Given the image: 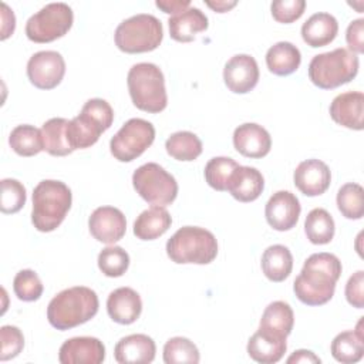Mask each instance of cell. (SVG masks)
Masks as SVG:
<instances>
[{
  "label": "cell",
  "mask_w": 364,
  "mask_h": 364,
  "mask_svg": "<svg viewBox=\"0 0 364 364\" xmlns=\"http://www.w3.org/2000/svg\"><path fill=\"white\" fill-rule=\"evenodd\" d=\"M341 262L333 253H313L293 283L296 297L307 306H321L331 300L341 276Z\"/></svg>",
  "instance_id": "obj_1"
},
{
  "label": "cell",
  "mask_w": 364,
  "mask_h": 364,
  "mask_svg": "<svg viewBox=\"0 0 364 364\" xmlns=\"http://www.w3.org/2000/svg\"><path fill=\"white\" fill-rule=\"evenodd\" d=\"M97 293L85 286H74L60 291L47 307L48 323L57 330H70L91 320L98 311Z\"/></svg>",
  "instance_id": "obj_2"
},
{
  "label": "cell",
  "mask_w": 364,
  "mask_h": 364,
  "mask_svg": "<svg viewBox=\"0 0 364 364\" xmlns=\"http://www.w3.org/2000/svg\"><path fill=\"white\" fill-rule=\"evenodd\" d=\"M71 189L61 181L44 179L33 191L31 222L38 232H53L71 208Z\"/></svg>",
  "instance_id": "obj_3"
},
{
  "label": "cell",
  "mask_w": 364,
  "mask_h": 364,
  "mask_svg": "<svg viewBox=\"0 0 364 364\" xmlns=\"http://www.w3.org/2000/svg\"><path fill=\"white\" fill-rule=\"evenodd\" d=\"M128 91L134 105L145 112L156 114L166 108L168 95L164 73L156 64H134L127 77Z\"/></svg>",
  "instance_id": "obj_4"
},
{
  "label": "cell",
  "mask_w": 364,
  "mask_h": 364,
  "mask_svg": "<svg viewBox=\"0 0 364 364\" xmlns=\"http://www.w3.org/2000/svg\"><path fill=\"white\" fill-rule=\"evenodd\" d=\"M166 255L178 264H208L218 255V240L205 228L183 226L168 239Z\"/></svg>",
  "instance_id": "obj_5"
},
{
  "label": "cell",
  "mask_w": 364,
  "mask_h": 364,
  "mask_svg": "<svg viewBox=\"0 0 364 364\" xmlns=\"http://www.w3.org/2000/svg\"><path fill=\"white\" fill-rule=\"evenodd\" d=\"M114 121L112 107L102 98L88 100L81 112L68 121L67 139L73 151L85 149L94 145L102 132H105Z\"/></svg>",
  "instance_id": "obj_6"
},
{
  "label": "cell",
  "mask_w": 364,
  "mask_h": 364,
  "mask_svg": "<svg viewBox=\"0 0 364 364\" xmlns=\"http://www.w3.org/2000/svg\"><path fill=\"white\" fill-rule=\"evenodd\" d=\"M358 73V57L347 48L317 54L309 64L310 81L323 90H333L350 82Z\"/></svg>",
  "instance_id": "obj_7"
},
{
  "label": "cell",
  "mask_w": 364,
  "mask_h": 364,
  "mask_svg": "<svg viewBox=\"0 0 364 364\" xmlns=\"http://www.w3.org/2000/svg\"><path fill=\"white\" fill-rule=\"evenodd\" d=\"M164 38L162 23L152 14L139 13L121 21L115 28V46L128 54L148 53L159 47Z\"/></svg>",
  "instance_id": "obj_8"
},
{
  "label": "cell",
  "mask_w": 364,
  "mask_h": 364,
  "mask_svg": "<svg viewBox=\"0 0 364 364\" xmlns=\"http://www.w3.org/2000/svg\"><path fill=\"white\" fill-rule=\"evenodd\" d=\"M132 185L136 193L151 205H171L178 195L176 179L155 162L141 165L132 175Z\"/></svg>",
  "instance_id": "obj_9"
},
{
  "label": "cell",
  "mask_w": 364,
  "mask_h": 364,
  "mask_svg": "<svg viewBox=\"0 0 364 364\" xmlns=\"http://www.w3.org/2000/svg\"><path fill=\"white\" fill-rule=\"evenodd\" d=\"M74 21L73 9L65 3H50L26 23V36L34 43H50L68 33Z\"/></svg>",
  "instance_id": "obj_10"
},
{
  "label": "cell",
  "mask_w": 364,
  "mask_h": 364,
  "mask_svg": "<svg viewBox=\"0 0 364 364\" xmlns=\"http://www.w3.org/2000/svg\"><path fill=\"white\" fill-rule=\"evenodd\" d=\"M155 128L142 118L128 119L109 141V151L119 162H131L141 156L154 142Z\"/></svg>",
  "instance_id": "obj_11"
},
{
  "label": "cell",
  "mask_w": 364,
  "mask_h": 364,
  "mask_svg": "<svg viewBox=\"0 0 364 364\" xmlns=\"http://www.w3.org/2000/svg\"><path fill=\"white\" fill-rule=\"evenodd\" d=\"M65 74V61L63 55L53 50H44L33 54L27 63V77L30 82L40 90L55 88Z\"/></svg>",
  "instance_id": "obj_12"
},
{
  "label": "cell",
  "mask_w": 364,
  "mask_h": 364,
  "mask_svg": "<svg viewBox=\"0 0 364 364\" xmlns=\"http://www.w3.org/2000/svg\"><path fill=\"white\" fill-rule=\"evenodd\" d=\"M88 228L94 239L105 245H114L124 237L127 232V220L118 208L100 206L91 213Z\"/></svg>",
  "instance_id": "obj_13"
},
{
  "label": "cell",
  "mask_w": 364,
  "mask_h": 364,
  "mask_svg": "<svg viewBox=\"0 0 364 364\" xmlns=\"http://www.w3.org/2000/svg\"><path fill=\"white\" fill-rule=\"evenodd\" d=\"M301 212L297 196L289 191H277L270 196L264 208L267 223L279 232L290 230L296 226Z\"/></svg>",
  "instance_id": "obj_14"
},
{
  "label": "cell",
  "mask_w": 364,
  "mask_h": 364,
  "mask_svg": "<svg viewBox=\"0 0 364 364\" xmlns=\"http://www.w3.org/2000/svg\"><path fill=\"white\" fill-rule=\"evenodd\" d=\"M259 67L256 60L249 54H236L223 68V80L226 87L235 94H246L252 91L259 81Z\"/></svg>",
  "instance_id": "obj_15"
},
{
  "label": "cell",
  "mask_w": 364,
  "mask_h": 364,
  "mask_svg": "<svg viewBox=\"0 0 364 364\" xmlns=\"http://www.w3.org/2000/svg\"><path fill=\"white\" fill-rule=\"evenodd\" d=\"M58 360L61 364H100L105 360V347L95 337H73L61 344Z\"/></svg>",
  "instance_id": "obj_16"
},
{
  "label": "cell",
  "mask_w": 364,
  "mask_h": 364,
  "mask_svg": "<svg viewBox=\"0 0 364 364\" xmlns=\"http://www.w3.org/2000/svg\"><path fill=\"white\" fill-rule=\"evenodd\" d=\"M296 188L306 196H318L324 193L331 182L328 166L320 159H306L297 165L293 173Z\"/></svg>",
  "instance_id": "obj_17"
},
{
  "label": "cell",
  "mask_w": 364,
  "mask_h": 364,
  "mask_svg": "<svg viewBox=\"0 0 364 364\" xmlns=\"http://www.w3.org/2000/svg\"><path fill=\"white\" fill-rule=\"evenodd\" d=\"M330 117L341 127L361 131L364 128V94L361 91H347L338 94L330 104Z\"/></svg>",
  "instance_id": "obj_18"
},
{
  "label": "cell",
  "mask_w": 364,
  "mask_h": 364,
  "mask_svg": "<svg viewBox=\"0 0 364 364\" xmlns=\"http://www.w3.org/2000/svg\"><path fill=\"white\" fill-rule=\"evenodd\" d=\"M233 145L246 158H263L270 152L272 138L262 125L246 122L235 129Z\"/></svg>",
  "instance_id": "obj_19"
},
{
  "label": "cell",
  "mask_w": 364,
  "mask_h": 364,
  "mask_svg": "<svg viewBox=\"0 0 364 364\" xmlns=\"http://www.w3.org/2000/svg\"><path fill=\"white\" fill-rule=\"evenodd\" d=\"M284 336L260 328L247 341V354L252 360L262 364H274L286 353L287 343Z\"/></svg>",
  "instance_id": "obj_20"
},
{
  "label": "cell",
  "mask_w": 364,
  "mask_h": 364,
  "mask_svg": "<svg viewBox=\"0 0 364 364\" xmlns=\"http://www.w3.org/2000/svg\"><path fill=\"white\" fill-rule=\"evenodd\" d=\"M155 353V341L146 334L125 336L114 348V357L119 364H149L154 361Z\"/></svg>",
  "instance_id": "obj_21"
},
{
  "label": "cell",
  "mask_w": 364,
  "mask_h": 364,
  "mask_svg": "<svg viewBox=\"0 0 364 364\" xmlns=\"http://www.w3.org/2000/svg\"><path fill=\"white\" fill-rule=\"evenodd\" d=\"M108 316L118 324L135 323L142 311L139 294L131 287H118L107 299Z\"/></svg>",
  "instance_id": "obj_22"
},
{
  "label": "cell",
  "mask_w": 364,
  "mask_h": 364,
  "mask_svg": "<svg viewBox=\"0 0 364 364\" xmlns=\"http://www.w3.org/2000/svg\"><path fill=\"white\" fill-rule=\"evenodd\" d=\"M264 189V179L260 171L253 166L239 165L232 173L226 191L239 202L256 200Z\"/></svg>",
  "instance_id": "obj_23"
},
{
  "label": "cell",
  "mask_w": 364,
  "mask_h": 364,
  "mask_svg": "<svg viewBox=\"0 0 364 364\" xmlns=\"http://www.w3.org/2000/svg\"><path fill=\"white\" fill-rule=\"evenodd\" d=\"M169 34L175 41L189 43L198 33L208 28L209 21L206 14L198 7H189L185 11L169 17Z\"/></svg>",
  "instance_id": "obj_24"
},
{
  "label": "cell",
  "mask_w": 364,
  "mask_h": 364,
  "mask_svg": "<svg viewBox=\"0 0 364 364\" xmlns=\"http://www.w3.org/2000/svg\"><path fill=\"white\" fill-rule=\"evenodd\" d=\"M338 31V23L330 13H314L301 26L304 43L313 48L331 43Z\"/></svg>",
  "instance_id": "obj_25"
},
{
  "label": "cell",
  "mask_w": 364,
  "mask_h": 364,
  "mask_svg": "<svg viewBox=\"0 0 364 364\" xmlns=\"http://www.w3.org/2000/svg\"><path fill=\"white\" fill-rule=\"evenodd\" d=\"M331 355L344 364H353L363 358L364 354V333L363 317L357 323L355 330H347L334 337L331 341Z\"/></svg>",
  "instance_id": "obj_26"
},
{
  "label": "cell",
  "mask_w": 364,
  "mask_h": 364,
  "mask_svg": "<svg viewBox=\"0 0 364 364\" xmlns=\"http://www.w3.org/2000/svg\"><path fill=\"white\" fill-rule=\"evenodd\" d=\"M172 223L169 212L164 206L154 205L139 213L134 222V235L141 240H154L162 236Z\"/></svg>",
  "instance_id": "obj_27"
},
{
  "label": "cell",
  "mask_w": 364,
  "mask_h": 364,
  "mask_svg": "<svg viewBox=\"0 0 364 364\" xmlns=\"http://www.w3.org/2000/svg\"><path fill=\"white\" fill-rule=\"evenodd\" d=\"M301 63L300 50L290 41H279L266 53V64L274 75H290Z\"/></svg>",
  "instance_id": "obj_28"
},
{
  "label": "cell",
  "mask_w": 364,
  "mask_h": 364,
  "mask_svg": "<svg viewBox=\"0 0 364 364\" xmlns=\"http://www.w3.org/2000/svg\"><path fill=\"white\" fill-rule=\"evenodd\" d=\"M262 270L270 282H283L293 269V256L283 245H272L262 255Z\"/></svg>",
  "instance_id": "obj_29"
},
{
  "label": "cell",
  "mask_w": 364,
  "mask_h": 364,
  "mask_svg": "<svg viewBox=\"0 0 364 364\" xmlns=\"http://www.w3.org/2000/svg\"><path fill=\"white\" fill-rule=\"evenodd\" d=\"M293 324L294 314L290 304L282 300H276L264 309L259 327L287 337L293 330Z\"/></svg>",
  "instance_id": "obj_30"
},
{
  "label": "cell",
  "mask_w": 364,
  "mask_h": 364,
  "mask_svg": "<svg viewBox=\"0 0 364 364\" xmlns=\"http://www.w3.org/2000/svg\"><path fill=\"white\" fill-rule=\"evenodd\" d=\"M67 125L65 118H50L41 127V135L44 142V151L53 156H65L73 152V148L67 139Z\"/></svg>",
  "instance_id": "obj_31"
},
{
  "label": "cell",
  "mask_w": 364,
  "mask_h": 364,
  "mask_svg": "<svg viewBox=\"0 0 364 364\" xmlns=\"http://www.w3.org/2000/svg\"><path fill=\"white\" fill-rule=\"evenodd\" d=\"M334 220L323 208H314L304 220V232L313 245H327L334 237Z\"/></svg>",
  "instance_id": "obj_32"
},
{
  "label": "cell",
  "mask_w": 364,
  "mask_h": 364,
  "mask_svg": "<svg viewBox=\"0 0 364 364\" xmlns=\"http://www.w3.org/2000/svg\"><path fill=\"white\" fill-rule=\"evenodd\" d=\"M9 144L20 156H34L44 149L41 129L28 124L13 128L9 136Z\"/></svg>",
  "instance_id": "obj_33"
},
{
  "label": "cell",
  "mask_w": 364,
  "mask_h": 364,
  "mask_svg": "<svg viewBox=\"0 0 364 364\" xmlns=\"http://www.w3.org/2000/svg\"><path fill=\"white\" fill-rule=\"evenodd\" d=\"M166 152L176 161H195L202 154V141L189 131H178L165 142Z\"/></svg>",
  "instance_id": "obj_34"
},
{
  "label": "cell",
  "mask_w": 364,
  "mask_h": 364,
  "mask_svg": "<svg viewBox=\"0 0 364 364\" xmlns=\"http://www.w3.org/2000/svg\"><path fill=\"white\" fill-rule=\"evenodd\" d=\"M337 208L347 219H361L364 215V189L361 185L348 182L337 192Z\"/></svg>",
  "instance_id": "obj_35"
},
{
  "label": "cell",
  "mask_w": 364,
  "mask_h": 364,
  "mask_svg": "<svg viewBox=\"0 0 364 364\" xmlns=\"http://www.w3.org/2000/svg\"><path fill=\"white\" fill-rule=\"evenodd\" d=\"M239 164L229 156H215L205 165V179L215 191H226L229 179Z\"/></svg>",
  "instance_id": "obj_36"
},
{
  "label": "cell",
  "mask_w": 364,
  "mask_h": 364,
  "mask_svg": "<svg viewBox=\"0 0 364 364\" xmlns=\"http://www.w3.org/2000/svg\"><path fill=\"white\" fill-rule=\"evenodd\" d=\"M198 347L186 337H172L164 346V363L196 364L199 363Z\"/></svg>",
  "instance_id": "obj_37"
},
{
  "label": "cell",
  "mask_w": 364,
  "mask_h": 364,
  "mask_svg": "<svg viewBox=\"0 0 364 364\" xmlns=\"http://www.w3.org/2000/svg\"><path fill=\"white\" fill-rule=\"evenodd\" d=\"M129 266V255L121 246H107L98 255V267L107 277L122 276Z\"/></svg>",
  "instance_id": "obj_38"
},
{
  "label": "cell",
  "mask_w": 364,
  "mask_h": 364,
  "mask_svg": "<svg viewBox=\"0 0 364 364\" xmlns=\"http://www.w3.org/2000/svg\"><path fill=\"white\" fill-rule=\"evenodd\" d=\"M13 290L18 300L36 301L43 294V283L38 274L31 269L20 270L13 280Z\"/></svg>",
  "instance_id": "obj_39"
},
{
  "label": "cell",
  "mask_w": 364,
  "mask_h": 364,
  "mask_svg": "<svg viewBox=\"0 0 364 364\" xmlns=\"http://www.w3.org/2000/svg\"><path fill=\"white\" fill-rule=\"evenodd\" d=\"M27 195L24 185L11 178H6L1 181V202L0 209L3 213H16L26 203Z\"/></svg>",
  "instance_id": "obj_40"
},
{
  "label": "cell",
  "mask_w": 364,
  "mask_h": 364,
  "mask_svg": "<svg viewBox=\"0 0 364 364\" xmlns=\"http://www.w3.org/2000/svg\"><path fill=\"white\" fill-rule=\"evenodd\" d=\"M0 360L7 361L10 358L17 357L24 347V336L21 330L16 326H3L0 328Z\"/></svg>",
  "instance_id": "obj_41"
},
{
  "label": "cell",
  "mask_w": 364,
  "mask_h": 364,
  "mask_svg": "<svg viewBox=\"0 0 364 364\" xmlns=\"http://www.w3.org/2000/svg\"><path fill=\"white\" fill-rule=\"evenodd\" d=\"M306 9L304 0H276L270 4L272 16L279 23H293L301 17Z\"/></svg>",
  "instance_id": "obj_42"
},
{
  "label": "cell",
  "mask_w": 364,
  "mask_h": 364,
  "mask_svg": "<svg viewBox=\"0 0 364 364\" xmlns=\"http://www.w3.org/2000/svg\"><path fill=\"white\" fill-rule=\"evenodd\" d=\"M363 289H364V272L358 270L348 279V282L346 284V299L355 309L364 307V290Z\"/></svg>",
  "instance_id": "obj_43"
},
{
  "label": "cell",
  "mask_w": 364,
  "mask_h": 364,
  "mask_svg": "<svg viewBox=\"0 0 364 364\" xmlns=\"http://www.w3.org/2000/svg\"><path fill=\"white\" fill-rule=\"evenodd\" d=\"M346 41L348 48L354 54L364 53V20H353L346 31Z\"/></svg>",
  "instance_id": "obj_44"
},
{
  "label": "cell",
  "mask_w": 364,
  "mask_h": 364,
  "mask_svg": "<svg viewBox=\"0 0 364 364\" xmlns=\"http://www.w3.org/2000/svg\"><path fill=\"white\" fill-rule=\"evenodd\" d=\"M155 4L164 13H168V14L172 13L173 16L179 14V13H182L186 9L191 7V1L189 0H156Z\"/></svg>",
  "instance_id": "obj_45"
},
{
  "label": "cell",
  "mask_w": 364,
  "mask_h": 364,
  "mask_svg": "<svg viewBox=\"0 0 364 364\" xmlns=\"http://www.w3.org/2000/svg\"><path fill=\"white\" fill-rule=\"evenodd\" d=\"M1 40H6L10 34H13L16 27L14 13L6 3H1Z\"/></svg>",
  "instance_id": "obj_46"
},
{
  "label": "cell",
  "mask_w": 364,
  "mask_h": 364,
  "mask_svg": "<svg viewBox=\"0 0 364 364\" xmlns=\"http://www.w3.org/2000/svg\"><path fill=\"white\" fill-rule=\"evenodd\" d=\"M286 361H287V364H296V363H303V364L314 363V364H320L321 360L313 351H310V350H297Z\"/></svg>",
  "instance_id": "obj_47"
},
{
  "label": "cell",
  "mask_w": 364,
  "mask_h": 364,
  "mask_svg": "<svg viewBox=\"0 0 364 364\" xmlns=\"http://www.w3.org/2000/svg\"><path fill=\"white\" fill-rule=\"evenodd\" d=\"M206 4L218 13H225L236 6V1H206Z\"/></svg>",
  "instance_id": "obj_48"
}]
</instances>
